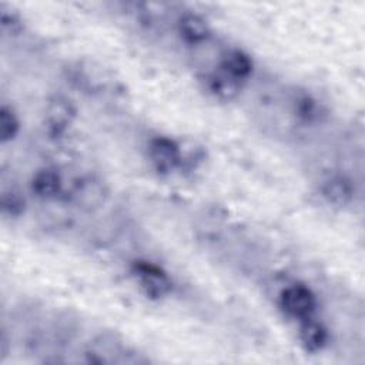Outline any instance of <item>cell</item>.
Returning <instances> with one entry per match:
<instances>
[{
    "instance_id": "obj_1",
    "label": "cell",
    "mask_w": 365,
    "mask_h": 365,
    "mask_svg": "<svg viewBox=\"0 0 365 365\" xmlns=\"http://www.w3.org/2000/svg\"><path fill=\"white\" fill-rule=\"evenodd\" d=\"M281 305L288 315L308 319L315 309V297L307 287L292 285L282 292Z\"/></svg>"
},
{
    "instance_id": "obj_2",
    "label": "cell",
    "mask_w": 365,
    "mask_h": 365,
    "mask_svg": "<svg viewBox=\"0 0 365 365\" xmlns=\"http://www.w3.org/2000/svg\"><path fill=\"white\" fill-rule=\"evenodd\" d=\"M134 274L138 279L140 287L145 291L147 295L158 298L165 295L171 288L170 278L155 265L147 262L137 264L134 268Z\"/></svg>"
},
{
    "instance_id": "obj_3",
    "label": "cell",
    "mask_w": 365,
    "mask_h": 365,
    "mask_svg": "<svg viewBox=\"0 0 365 365\" xmlns=\"http://www.w3.org/2000/svg\"><path fill=\"white\" fill-rule=\"evenodd\" d=\"M150 155L153 163L160 170L173 168L180 158L177 145L171 140L164 137H158L150 144Z\"/></svg>"
},
{
    "instance_id": "obj_4",
    "label": "cell",
    "mask_w": 365,
    "mask_h": 365,
    "mask_svg": "<svg viewBox=\"0 0 365 365\" xmlns=\"http://www.w3.org/2000/svg\"><path fill=\"white\" fill-rule=\"evenodd\" d=\"M60 174L53 168H43L33 178V191L44 198L54 197L60 191Z\"/></svg>"
},
{
    "instance_id": "obj_5",
    "label": "cell",
    "mask_w": 365,
    "mask_h": 365,
    "mask_svg": "<svg viewBox=\"0 0 365 365\" xmlns=\"http://www.w3.org/2000/svg\"><path fill=\"white\" fill-rule=\"evenodd\" d=\"M210 26L200 16L187 14L180 20V33L185 40L191 43L205 40L210 36Z\"/></svg>"
},
{
    "instance_id": "obj_6",
    "label": "cell",
    "mask_w": 365,
    "mask_h": 365,
    "mask_svg": "<svg viewBox=\"0 0 365 365\" xmlns=\"http://www.w3.org/2000/svg\"><path fill=\"white\" fill-rule=\"evenodd\" d=\"M322 195L334 205H345L352 195L349 182L342 177H332L322 185Z\"/></svg>"
},
{
    "instance_id": "obj_7",
    "label": "cell",
    "mask_w": 365,
    "mask_h": 365,
    "mask_svg": "<svg viewBox=\"0 0 365 365\" xmlns=\"http://www.w3.org/2000/svg\"><path fill=\"white\" fill-rule=\"evenodd\" d=\"M222 70L234 77L235 80L247 77L252 70V63L244 53L238 50H232L225 54L222 60Z\"/></svg>"
},
{
    "instance_id": "obj_8",
    "label": "cell",
    "mask_w": 365,
    "mask_h": 365,
    "mask_svg": "<svg viewBox=\"0 0 365 365\" xmlns=\"http://www.w3.org/2000/svg\"><path fill=\"white\" fill-rule=\"evenodd\" d=\"M74 117V108L70 101L64 98H56L47 108V121L54 128L67 127Z\"/></svg>"
},
{
    "instance_id": "obj_9",
    "label": "cell",
    "mask_w": 365,
    "mask_h": 365,
    "mask_svg": "<svg viewBox=\"0 0 365 365\" xmlns=\"http://www.w3.org/2000/svg\"><path fill=\"white\" fill-rule=\"evenodd\" d=\"M301 341L307 349L318 351L327 341V332L319 324L307 321L301 327Z\"/></svg>"
},
{
    "instance_id": "obj_10",
    "label": "cell",
    "mask_w": 365,
    "mask_h": 365,
    "mask_svg": "<svg viewBox=\"0 0 365 365\" xmlns=\"http://www.w3.org/2000/svg\"><path fill=\"white\" fill-rule=\"evenodd\" d=\"M210 83H211V90L222 98H232L237 94V90H238L237 80L230 74H227L224 70L221 74H214Z\"/></svg>"
},
{
    "instance_id": "obj_11",
    "label": "cell",
    "mask_w": 365,
    "mask_h": 365,
    "mask_svg": "<svg viewBox=\"0 0 365 365\" xmlns=\"http://www.w3.org/2000/svg\"><path fill=\"white\" fill-rule=\"evenodd\" d=\"M19 131V120L11 108L3 106L0 110V137L1 141H10Z\"/></svg>"
},
{
    "instance_id": "obj_12",
    "label": "cell",
    "mask_w": 365,
    "mask_h": 365,
    "mask_svg": "<svg viewBox=\"0 0 365 365\" xmlns=\"http://www.w3.org/2000/svg\"><path fill=\"white\" fill-rule=\"evenodd\" d=\"M23 205H24V201L20 198L19 194L11 192L10 195H7V194L3 195V211L4 212L7 211V212H10L13 215L19 214L21 211Z\"/></svg>"
}]
</instances>
